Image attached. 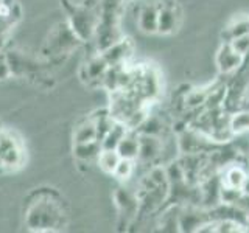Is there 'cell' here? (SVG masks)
Masks as SVG:
<instances>
[{"mask_svg": "<svg viewBox=\"0 0 249 233\" xmlns=\"http://www.w3.org/2000/svg\"><path fill=\"white\" fill-rule=\"evenodd\" d=\"M3 129H5V128L2 126V123H0V135H2V132H3Z\"/></svg>", "mask_w": 249, "mask_h": 233, "instance_id": "23", "label": "cell"}, {"mask_svg": "<svg viewBox=\"0 0 249 233\" xmlns=\"http://www.w3.org/2000/svg\"><path fill=\"white\" fill-rule=\"evenodd\" d=\"M159 23L158 34L170 36L178 33L182 22V8L178 0H159Z\"/></svg>", "mask_w": 249, "mask_h": 233, "instance_id": "4", "label": "cell"}, {"mask_svg": "<svg viewBox=\"0 0 249 233\" xmlns=\"http://www.w3.org/2000/svg\"><path fill=\"white\" fill-rule=\"evenodd\" d=\"M248 173L240 165H231L224 168V173L221 177V185L232 186V188H243V185L248 179Z\"/></svg>", "mask_w": 249, "mask_h": 233, "instance_id": "15", "label": "cell"}, {"mask_svg": "<svg viewBox=\"0 0 249 233\" xmlns=\"http://www.w3.org/2000/svg\"><path fill=\"white\" fill-rule=\"evenodd\" d=\"M231 47L243 58L249 56V34H243L238 37H233L229 41Z\"/></svg>", "mask_w": 249, "mask_h": 233, "instance_id": "21", "label": "cell"}, {"mask_svg": "<svg viewBox=\"0 0 249 233\" xmlns=\"http://www.w3.org/2000/svg\"><path fill=\"white\" fill-rule=\"evenodd\" d=\"M128 131H129V128L126 126V124L119 121V120H115L112 123V126L109 128V131L100 140L101 150H117L120 140L124 137V134H126Z\"/></svg>", "mask_w": 249, "mask_h": 233, "instance_id": "12", "label": "cell"}, {"mask_svg": "<svg viewBox=\"0 0 249 233\" xmlns=\"http://www.w3.org/2000/svg\"><path fill=\"white\" fill-rule=\"evenodd\" d=\"M101 56L109 66H122L132 56V42L128 37H120L105 50H101Z\"/></svg>", "mask_w": 249, "mask_h": 233, "instance_id": "8", "label": "cell"}, {"mask_svg": "<svg viewBox=\"0 0 249 233\" xmlns=\"http://www.w3.org/2000/svg\"><path fill=\"white\" fill-rule=\"evenodd\" d=\"M101 151V145L98 140L88 143H75L73 145V155L80 162H97V157Z\"/></svg>", "mask_w": 249, "mask_h": 233, "instance_id": "16", "label": "cell"}, {"mask_svg": "<svg viewBox=\"0 0 249 233\" xmlns=\"http://www.w3.org/2000/svg\"><path fill=\"white\" fill-rule=\"evenodd\" d=\"M243 34H249V16H240L237 19H232L221 31V39L223 42H229L231 39Z\"/></svg>", "mask_w": 249, "mask_h": 233, "instance_id": "14", "label": "cell"}, {"mask_svg": "<svg viewBox=\"0 0 249 233\" xmlns=\"http://www.w3.org/2000/svg\"><path fill=\"white\" fill-rule=\"evenodd\" d=\"M229 128L232 134H241V132H249V109H238L231 114Z\"/></svg>", "mask_w": 249, "mask_h": 233, "instance_id": "19", "label": "cell"}, {"mask_svg": "<svg viewBox=\"0 0 249 233\" xmlns=\"http://www.w3.org/2000/svg\"><path fill=\"white\" fill-rule=\"evenodd\" d=\"M97 138V126L93 116L83 120L78 123L73 131V143H88V142H95Z\"/></svg>", "mask_w": 249, "mask_h": 233, "instance_id": "13", "label": "cell"}, {"mask_svg": "<svg viewBox=\"0 0 249 233\" xmlns=\"http://www.w3.org/2000/svg\"><path fill=\"white\" fill-rule=\"evenodd\" d=\"M23 162L22 145L18 138H14L13 132L3 129L0 135V168L13 169L20 166Z\"/></svg>", "mask_w": 249, "mask_h": 233, "instance_id": "5", "label": "cell"}, {"mask_svg": "<svg viewBox=\"0 0 249 233\" xmlns=\"http://www.w3.org/2000/svg\"><path fill=\"white\" fill-rule=\"evenodd\" d=\"M139 148H140V138L134 129H129L124 137L120 140L119 146H117V152L120 154L122 159H131L137 160L139 157Z\"/></svg>", "mask_w": 249, "mask_h": 233, "instance_id": "11", "label": "cell"}, {"mask_svg": "<svg viewBox=\"0 0 249 233\" xmlns=\"http://www.w3.org/2000/svg\"><path fill=\"white\" fill-rule=\"evenodd\" d=\"M109 64L105 61V58L101 56V53L97 54V56H92L83 67V78L89 84H103V78L105 73L107 72Z\"/></svg>", "mask_w": 249, "mask_h": 233, "instance_id": "10", "label": "cell"}, {"mask_svg": "<svg viewBox=\"0 0 249 233\" xmlns=\"http://www.w3.org/2000/svg\"><path fill=\"white\" fill-rule=\"evenodd\" d=\"M243 193H246V194H249V176H248V179H246V182H245V185H243Z\"/></svg>", "mask_w": 249, "mask_h": 233, "instance_id": "22", "label": "cell"}, {"mask_svg": "<svg viewBox=\"0 0 249 233\" xmlns=\"http://www.w3.org/2000/svg\"><path fill=\"white\" fill-rule=\"evenodd\" d=\"M140 148H139V157L137 160L142 163H153L158 159H162L163 151V137L151 135V134H140Z\"/></svg>", "mask_w": 249, "mask_h": 233, "instance_id": "7", "label": "cell"}, {"mask_svg": "<svg viewBox=\"0 0 249 233\" xmlns=\"http://www.w3.org/2000/svg\"><path fill=\"white\" fill-rule=\"evenodd\" d=\"M212 87L213 85H204V87H195V89L189 90L184 95V100H182L184 106L187 109H198L201 106H204Z\"/></svg>", "mask_w": 249, "mask_h": 233, "instance_id": "17", "label": "cell"}, {"mask_svg": "<svg viewBox=\"0 0 249 233\" xmlns=\"http://www.w3.org/2000/svg\"><path fill=\"white\" fill-rule=\"evenodd\" d=\"M136 171V160H131V159H120L119 165L115 166L112 176L120 182H126L132 177Z\"/></svg>", "mask_w": 249, "mask_h": 233, "instance_id": "20", "label": "cell"}, {"mask_svg": "<svg viewBox=\"0 0 249 233\" xmlns=\"http://www.w3.org/2000/svg\"><path fill=\"white\" fill-rule=\"evenodd\" d=\"M120 159L122 157H120V154L117 152V150H101L97 157V165L100 166V169L103 171V173L112 176Z\"/></svg>", "mask_w": 249, "mask_h": 233, "instance_id": "18", "label": "cell"}, {"mask_svg": "<svg viewBox=\"0 0 249 233\" xmlns=\"http://www.w3.org/2000/svg\"><path fill=\"white\" fill-rule=\"evenodd\" d=\"M159 6L158 3H145L137 11V27L145 34H158Z\"/></svg>", "mask_w": 249, "mask_h": 233, "instance_id": "9", "label": "cell"}, {"mask_svg": "<svg viewBox=\"0 0 249 233\" xmlns=\"http://www.w3.org/2000/svg\"><path fill=\"white\" fill-rule=\"evenodd\" d=\"M69 25L81 42H88L95 36L100 20V8L93 10L88 5H69Z\"/></svg>", "mask_w": 249, "mask_h": 233, "instance_id": "2", "label": "cell"}, {"mask_svg": "<svg viewBox=\"0 0 249 233\" xmlns=\"http://www.w3.org/2000/svg\"><path fill=\"white\" fill-rule=\"evenodd\" d=\"M80 42L81 41L76 37L69 23H64V25L61 23L52 31L49 41L45 42V54L49 58H61L62 54H69Z\"/></svg>", "mask_w": 249, "mask_h": 233, "instance_id": "3", "label": "cell"}, {"mask_svg": "<svg viewBox=\"0 0 249 233\" xmlns=\"http://www.w3.org/2000/svg\"><path fill=\"white\" fill-rule=\"evenodd\" d=\"M66 212L62 202L56 198L52 190L35 193V199L28 204L25 219L27 225L36 232L56 230L64 219Z\"/></svg>", "mask_w": 249, "mask_h": 233, "instance_id": "1", "label": "cell"}, {"mask_svg": "<svg viewBox=\"0 0 249 233\" xmlns=\"http://www.w3.org/2000/svg\"><path fill=\"white\" fill-rule=\"evenodd\" d=\"M245 59L232 49L229 42H223L215 53V67L221 75H231L243 67Z\"/></svg>", "mask_w": 249, "mask_h": 233, "instance_id": "6", "label": "cell"}]
</instances>
